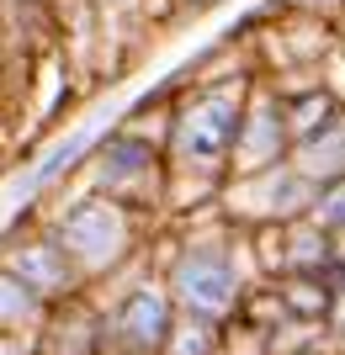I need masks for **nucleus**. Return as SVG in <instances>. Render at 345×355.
Here are the masks:
<instances>
[{
  "instance_id": "obj_3",
  "label": "nucleus",
  "mask_w": 345,
  "mask_h": 355,
  "mask_svg": "<svg viewBox=\"0 0 345 355\" xmlns=\"http://www.w3.org/2000/svg\"><path fill=\"white\" fill-rule=\"evenodd\" d=\"M239 117H244V90L239 85H218L202 90L176 112L170 122V154L192 170H218V164L234 154V138H239Z\"/></svg>"
},
{
  "instance_id": "obj_1",
  "label": "nucleus",
  "mask_w": 345,
  "mask_h": 355,
  "mask_svg": "<svg viewBox=\"0 0 345 355\" xmlns=\"http://www.w3.org/2000/svg\"><path fill=\"white\" fill-rule=\"evenodd\" d=\"M53 244L64 250V260L75 266V276H106V270H117L133 250V212L112 202V196H80L69 207L59 212L53 223Z\"/></svg>"
},
{
  "instance_id": "obj_8",
  "label": "nucleus",
  "mask_w": 345,
  "mask_h": 355,
  "mask_svg": "<svg viewBox=\"0 0 345 355\" xmlns=\"http://www.w3.org/2000/svg\"><path fill=\"white\" fill-rule=\"evenodd\" d=\"M37 318H43V302H37L27 286L16 282V276H6V270H0V340H11V334L32 329Z\"/></svg>"
},
{
  "instance_id": "obj_9",
  "label": "nucleus",
  "mask_w": 345,
  "mask_h": 355,
  "mask_svg": "<svg viewBox=\"0 0 345 355\" xmlns=\"http://www.w3.org/2000/svg\"><path fill=\"white\" fill-rule=\"evenodd\" d=\"M160 355H218V324H202V318H186L176 313L170 324V340Z\"/></svg>"
},
{
  "instance_id": "obj_2",
  "label": "nucleus",
  "mask_w": 345,
  "mask_h": 355,
  "mask_svg": "<svg viewBox=\"0 0 345 355\" xmlns=\"http://www.w3.org/2000/svg\"><path fill=\"white\" fill-rule=\"evenodd\" d=\"M165 292L176 302V313L202 318V324H224V318H234V308H239V297H244V276L234 266L228 244L192 239L176 254V266H170Z\"/></svg>"
},
{
  "instance_id": "obj_4",
  "label": "nucleus",
  "mask_w": 345,
  "mask_h": 355,
  "mask_svg": "<svg viewBox=\"0 0 345 355\" xmlns=\"http://www.w3.org/2000/svg\"><path fill=\"white\" fill-rule=\"evenodd\" d=\"M176 324V302L160 282H138L117 297V308L106 318V340L122 355H160Z\"/></svg>"
},
{
  "instance_id": "obj_7",
  "label": "nucleus",
  "mask_w": 345,
  "mask_h": 355,
  "mask_svg": "<svg viewBox=\"0 0 345 355\" xmlns=\"http://www.w3.org/2000/svg\"><path fill=\"white\" fill-rule=\"evenodd\" d=\"M287 117H282V96H266V101L244 106L239 117V138H234V154L228 159L239 164V170H271V164L287 159Z\"/></svg>"
},
{
  "instance_id": "obj_11",
  "label": "nucleus",
  "mask_w": 345,
  "mask_h": 355,
  "mask_svg": "<svg viewBox=\"0 0 345 355\" xmlns=\"http://www.w3.org/2000/svg\"><path fill=\"white\" fill-rule=\"evenodd\" d=\"M330 6H335V0H330Z\"/></svg>"
},
{
  "instance_id": "obj_5",
  "label": "nucleus",
  "mask_w": 345,
  "mask_h": 355,
  "mask_svg": "<svg viewBox=\"0 0 345 355\" xmlns=\"http://www.w3.org/2000/svg\"><path fill=\"white\" fill-rule=\"evenodd\" d=\"M160 186V148L138 133H112L96 148V196H112V202H133V196H149Z\"/></svg>"
},
{
  "instance_id": "obj_10",
  "label": "nucleus",
  "mask_w": 345,
  "mask_h": 355,
  "mask_svg": "<svg viewBox=\"0 0 345 355\" xmlns=\"http://www.w3.org/2000/svg\"><path fill=\"white\" fill-rule=\"evenodd\" d=\"M0 355H16V350H11V340H0Z\"/></svg>"
},
{
  "instance_id": "obj_6",
  "label": "nucleus",
  "mask_w": 345,
  "mask_h": 355,
  "mask_svg": "<svg viewBox=\"0 0 345 355\" xmlns=\"http://www.w3.org/2000/svg\"><path fill=\"white\" fill-rule=\"evenodd\" d=\"M0 270L16 276V282L27 286L37 302H64V297L80 292V276L75 266L64 260V250L53 244V234H32V239H11L6 250H0Z\"/></svg>"
}]
</instances>
